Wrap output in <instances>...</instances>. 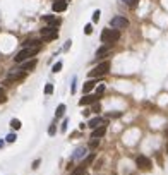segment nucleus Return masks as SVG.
I'll list each match as a JSON object with an SVG mask.
<instances>
[{
	"instance_id": "f257e3e1",
	"label": "nucleus",
	"mask_w": 168,
	"mask_h": 175,
	"mask_svg": "<svg viewBox=\"0 0 168 175\" xmlns=\"http://www.w3.org/2000/svg\"><path fill=\"white\" fill-rule=\"evenodd\" d=\"M120 39V31L119 29H103L101 33V43L105 45H113L115 41Z\"/></svg>"
},
{
	"instance_id": "f03ea898",
	"label": "nucleus",
	"mask_w": 168,
	"mask_h": 175,
	"mask_svg": "<svg viewBox=\"0 0 168 175\" xmlns=\"http://www.w3.org/2000/svg\"><path fill=\"white\" fill-rule=\"evenodd\" d=\"M38 52H40V47L38 48H24L14 57V60H16V64H22L24 60H29V57H34Z\"/></svg>"
},
{
	"instance_id": "7ed1b4c3",
	"label": "nucleus",
	"mask_w": 168,
	"mask_h": 175,
	"mask_svg": "<svg viewBox=\"0 0 168 175\" xmlns=\"http://www.w3.org/2000/svg\"><path fill=\"white\" fill-rule=\"evenodd\" d=\"M108 70H110V62L105 60V62H101L99 65H96V67L93 69V70L89 72V76H91V77H99V76H105Z\"/></svg>"
},
{
	"instance_id": "20e7f679",
	"label": "nucleus",
	"mask_w": 168,
	"mask_h": 175,
	"mask_svg": "<svg viewBox=\"0 0 168 175\" xmlns=\"http://www.w3.org/2000/svg\"><path fill=\"white\" fill-rule=\"evenodd\" d=\"M110 26L113 29H125L129 26V19L124 17V16H115V17H112V21H110Z\"/></svg>"
},
{
	"instance_id": "39448f33",
	"label": "nucleus",
	"mask_w": 168,
	"mask_h": 175,
	"mask_svg": "<svg viewBox=\"0 0 168 175\" xmlns=\"http://www.w3.org/2000/svg\"><path fill=\"white\" fill-rule=\"evenodd\" d=\"M41 38L45 41H51V39H57L59 38V31L51 26H46V28L41 29Z\"/></svg>"
},
{
	"instance_id": "423d86ee",
	"label": "nucleus",
	"mask_w": 168,
	"mask_h": 175,
	"mask_svg": "<svg viewBox=\"0 0 168 175\" xmlns=\"http://www.w3.org/2000/svg\"><path fill=\"white\" fill-rule=\"evenodd\" d=\"M136 165H137L141 170H151V160H149L148 156L141 155L136 158Z\"/></svg>"
},
{
	"instance_id": "0eeeda50",
	"label": "nucleus",
	"mask_w": 168,
	"mask_h": 175,
	"mask_svg": "<svg viewBox=\"0 0 168 175\" xmlns=\"http://www.w3.org/2000/svg\"><path fill=\"white\" fill-rule=\"evenodd\" d=\"M24 77H26V72H24V70H10V72H9V79H7L5 82L9 84L10 81H22Z\"/></svg>"
},
{
	"instance_id": "6e6552de",
	"label": "nucleus",
	"mask_w": 168,
	"mask_h": 175,
	"mask_svg": "<svg viewBox=\"0 0 168 175\" xmlns=\"http://www.w3.org/2000/svg\"><path fill=\"white\" fill-rule=\"evenodd\" d=\"M67 2L69 0H53L51 9L55 10V12H64V10L67 9Z\"/></svg>"
},
{
	"instance_id": "1a4fd4ad",
	"label": "nucleus",
	"mask_w": 168,
	"mask_h": 175,
	"mask_svg": "<svg viewBox=\"0 0 168 175\" xmlns=\"http://www.w3.org/2000/svg\"><path fill=\"white\" fill-rule=\"evenodd\" d=\"M89 103H98V96H89V95H86V96H82L79 100V105H81V107L89 105Z\"/></svg>"
},
{
	"instance_id": "9d476101",
	"label": "nucleus",
	"mask_w": 168,
	"mask_h": 175,
	"mask_svg": "<svg viewBox=\"0 0 168 175\" xmlns=\"http://www.w3.org/2000/svg\"><path fill=\"white\" fill-rule=\"evenodd\" d=\"M105 132H107V127L101 126V127H98V129H94V131H93L91 137H93V139H99V137L105 136Z\"/></svg>"
},
{
	"instance_id": "9b49d317",
	"label": "nucleus",
	"mask_w": 168,
	"mask_h": 175,
	"mask_svg": "<svg viewBox=\"0 0 168 175\" xmlns=\"http://www.w3.org/2000/svg\"><path fill=\"white\" fill-rule=\"evenodd\" d=\"M103 124H105V122H103V120H101L99 117H94V118H91V120H89V124H88V126L91 127L93 131H94V129H98V127H101Z\"/></svg>"
},
{
	"instance_id": "f8f14e48",
	"label": "nucleus",
	"mask_w": 168,
	"mask_h": 175,
	"mask_svg": "<svg viewBox=\"0 0 168 175\" xmlns=\"http://www.w3.org/2000/svg\"><path fill=\"white\" fill-rule=\"evenodd\" d=\"M43 21H45V22H48L51 28H55V26H59V24H60V21L57 19L55 16H43Z\"/></svg>"
},
{
	"instance_id": "ddd939ff",
	"label": "nucleus",
	"mask_w": 168,
	"mask_h": 175,
	"mask_svg": "<svg viewBox=\"0 0 168 175\" xmlns=\"http://www.w3.org/2000/svg\"><path fill=\"white\" fill-rule=\"evenodd\" d=\"M38 47H41L40 39H28V41H24V48H38Z\"/></svg>"
},
{
	"instance_id": "4468645a",
	"label": "nucleus",
	"mask_w": 168,
	"mask_h": 175,
	"mask_svg": "<svg viewBox=\"0 0 168 175\" xmlns=\"http://www.w3.org/2000/svg\"><path fill=\"white\" fill-rule=\"evenodd\" d=\"M36 64H38V62H36V58H33V60H28V62H26V64H22V70H24V72H26V70H33V69L36 67Z\"/></svg>"
},
{
	"instance_id": "2eb2a0df",
	"label": "nucleus",
	"mask_w": 168,
	"mask_h": 175,
	"mask_svg": "<svg viewBox=\"0 0 168 175\" xmlns=\"http://www.w3.org/2000/svg\"><path fill=\"white\" fill-rule=\"evenodd\" d=\"M84 155H86V148H77V149H76V153H74V155H72V158H70V161L79 160V158H82Z\"/></svg>"
},
{
	"instance_id": "dca6fc26",
	"label": "nucleus",
	"mask_w": 168,
	"mask_h": 175,
	"mask_svg": "<svg viewBox=\"0 0 168 175\" xmlns=\"http://www.w3.org/2000/svg\"><path fill=\"white\" fill-rule=\"evenodd\" d=\"M110 48H112V45H103L101 48H98V52H96V57H98V58L99 57H105V55L110 52Z\"/></svg>"
},
{
	"instance_id": "f3484780",
	"label": "nucleus",
	"mask_w": 168,
	"mask_h": 175,
	"mask_svg": "<svg viewBox=\"0 0 168 175\" xmlns=\"http://www.w3.org/2000/svg\"><path fill=\"white\" fill-rule=\"evenodd\" d=\"M70 175H86V165L82 163V165H79L77 168H74Z\"/></svg>"
},
{
	"instance_id": "a211bd4d",
	"label": "nucleus",
	"mask_w": 168,
	"mask_h": 175,
	"mask_svg": "<svg viewBox=\"0 0 168 175\" xmlns=\"http://www.w3.org/2000/svg\"><path fill=\"white\" fill-rule=\"evenodd\" d=\"M94 84H96V81H88V82H84V84H82V91H84V93H89V91L94 88Z\"/></svg>"
},
{
	"instance_id": "6ab92c4d",
	"label": "nucleus",
	"mask_w": 168,
	"mask_h": 175,
	"mask_svg": "<svg viewBox=\"0 0 168 175\" xmlns=\"http://www.w3.org/2000/svg\"><path fill=\"white\" fill-rule=\"evenodd\" d=\"M64 113H65V105H59L57 112H55V118H62Z\"/></svg>"
},
{
	"instance_id": "aec40b11",
	"label": "nucleus",
	"mask_w": 168,
	"mask_h": 175,
	"mask_svg": "<svg viewBox=\"0 0 168 175\" xmlns=\"http://www.w3.org/2000/svg\"><path fill=\"white\" fill-rule=\"evenodd\" d=\"M10 127H12V129H16V131L21 129V120H19V118H12V120H10Z\"/></svg>"
},
{
	"instance_id": "412c9836",
	"label": "nucleus",
	"mask_w": 168,
	"mask_h": 175,
	"mask_svg": "<svg viewBox=\"0 0 168 175\" xmlns=\"http://www.w3.org/2000/svg\"><path fill=\"white\" fill-rule=\"evenodd\" d=\"M91 112H93V113H96V115H99V112H101V105H99V103H94Z\"/></svg>"
},
{
	"instance_id": "4be33fe9",
	"label": "nucleus",
	"mask_w": 168,
	"mask_h": 175,
	"mask_svg": "<svg viewBox=\"0 0 168 175\" xmlns=\"http://www.w3.org/2000/svg\"><path fill=\"white\" fill-rule=\"evenodd\" d=\"M51 70H53L55 74H57V72H60V70H62V62H57V64L51 67Z\"/></svg>"
},
{
	"instance_id": "5701e85b",
	"label": "nucleus",
	"mask_w": 168,
	"mask_h": 175,
	"mask_svg": "<svg viewBox=\"0 0 168 175\" xmlns=\"http://www.w3.org/2000/svg\"><path fill=\"white\" fill-rule=\"evenodd\" d=\"M99 16H101V12H99V10H94V12H93V22H98Z\"/></svg>"
},
{
	"instance_id": "b1692460",
	"label": "nucleus",
	"mask_w": 168,
	"mask_h": 175,
	"mask_svg": "<svg viewBox=\"0 0 168 175\" xmlns=\"http://www.w3.org/2000/svg\"><path fill=\"white\" fill-rule=\"evenodd\" d=\"M122 2H125V4H127L129 7H136V5H137V2H139V0H122Z\"/></svg>"
},
{
	"instance_id": "393cba45",
	"label": "nucleus",
	"mask_w": 168,
	"mask_h": 175,
	"mask_svg": "<svg viewBox=\"0 0 168 175\" xmlns=\"http://www.w3.org/2000/svg\"><path fill=\"white\" fill-rule=\"evenodd\" d=\"M67 124H69V120H67V118H64V122H62V126H60V131H62V132H65V131H67Z\"/></svg>"
},
{
	"instance_id": "a878e982",
	"label": "nucleus",
	"mask_w": 168,
	"mask_h": 175,
	"mask_svg": "<svg viewBox=\"0 0 168 175\" xmlns=\"http://www.w3.org/2000/svg\"><path fill=\"white\" fill-rule=\"evenodd\" d=\"M45 93H46V95H51V93H53V84H46V86H45Z\"/></svg>"
},
{
	"instance_id": "bb28decb",
	"label": "nucleus",
	"mask_w": 168,
	"mask_h": 175,
	"mask_svg": "<svg viewBox=\"0 0 168 175\" xmlns=\"http://www.w3.org/2000/svg\"><path fill=\"white\" fill-rule=\"evenodd\" d=\"M16 139H17V136H16V134H9V136L5 137V141H7V143H14Z\"/></svg>"
},
{
	"instance_id": "cd10ccee",
	"label": "nucleus",
	"mask_w": 168,
	"mask_h": 175,
	"mask_svg": "<svg viewBox=\"0 0 168 175\" xmlns=\"http://www.w3.org/2000/svg\"><path fill=\"white\" fill-rule=\"evenodd\" d=\"M98 144H99V139H93V141L89 143V148H93V149H94V148H98Z\"/></svg>"
},
{
	"instance_id": "c85d7f7f",
	"label": "nucleus",
	"mask_w": 168,
	"mask_h": 175,
	"mask_svg": "<svg viewBox=\"0 0 168 175\" xmlns=\"http://www.w3.org/2000/svg\"><path fill=\"white\" fill-rule=\"evenodd\" d=\"M55 131H57V127H55V124H51L50 129H48V134L50 136H55Z\"/></svg>"
},
{
	"instance_id": "c756f323",
	"label": "nucleus",
	"mask_w": 168,
	"mask_h": 175,
	"mask_svg": "<svg viewBox=\"0 0 168 175\" xmlns=\"http://www.w3.org/2000/svg\"><path fill=\"white\" fill-rule=\"evenodd\" d=\"M103 91H105V84H99V86L96 88V96H98V95H101Z\"/></svg>"
},
{
	"instance_id": "7c9ffc66",
	"label": "nucleus",
	"mask_w": 168,
	"mask_h": 175,
	"mask_svg": "<svg viewBox=\"0 0 168 175\" xmlns=\"http://www.w3.org/2000/svg\"><path fill=\"white\" fill-rule=\"evenodd\" d=\"M93 160H94V155H93V153H91V155H89L88 158H86V161H84V165H89V163H91V161H93Z\"/></svg>"
},
{
	"instance_id": "2f4dec72",
	"label": "nucleus",
	"mask_w": 168,
	"mask_h": 175,
	"mask_svg": "<svg viewBox=\"0 0 168 175\" xmlns=\"http://www.w3.org/2000/svg\"><path fill=\"white\" fill-rule=\"evenodd\" d=\"M84 33H86V34H91V33H93V26H91V24H88V26L84 28Z\"/></svg>"
},
{
	"instance_id": "473e14b6",
	"label": "nucleus",
	"mask_w": 168,
	"mask_h": 175,
	"mask_svg": "<svg viewBox=\"0 0 168 175\" xmlns=\"http://www.w3.org/2000/svg\"><path fill=\"white\" fill-rule=\"evenodd\" d=\"M40 160H34V161H33V166H31V168H33V170H36V168H38V166H40Z\"/></svg>"
},
{
	"instance_id": "72a5a7b5",
	"label": "nucleus",
	"mask_w": 168,
	"mask_h": 175,
	"mask_svg": "<svg viewBox=\"0 0 168 175\" xmlns=\"http://www.w3.org/2000/svg\"><path fill=\"white\" fill-rule=\"evenodd\" d=\"M5 101H7V98H5V95H4V96H0V103H5Z\"/></svg>"
},
{
	"instance_id": "f704fd0d",
	"label": "nucleus",
	"mask_w": 168,
	"mask_h": 175,
	"mask_svg": "<svg viewBox=\"0 0 168 175\" xmlns=\"http://www.w3.org/2000/svg\"><path fill=\"white\" fill-rule=\"evenodd\" d=\"M4 95H5V93H4V91H2V88H0V96H4Z\"/></svg>"
},
{
	"instance_id": "c9c22d12",
	"label": "nucleus",
	"mask_w": 168,
	"mask_h": 175,
	"mask_svg": "<svg viewBox=\"0 0 168 175\" xmlns=\"http://www.w3.org/2000/svg\"><path fill=\"white\" fill-rule=\"evenodd\" d=\"M2 146H4V141H0V148H2Z\"/></svg>"
}]
</instances>
